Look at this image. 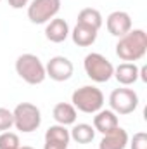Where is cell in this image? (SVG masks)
<instances>
[{"label":"cell","instance_id":"cell-1","mask_svg":"<svg viewBox=\"0 0 147 149\" xmlns=\"http://www.w3.org/2000/svg\"><path fill=\"white\" fill-rule=\"evenodd\" d=\"M147 52V33L144 30H130L126 35L119 37L116 43V56L125 63L140 61Z\"/></svg>","mask_w":147,"mask_h":149},{"label":"cell","instance_id":"cell-2","mask_svg":"<svg viewBox=\"0 0 147 149\" xmlns=\"http://www.w3.org/2000/svg\"><path fill=\"white\" fill-rule=\"evenodd\" d=\"M71 102H73L74 109L78 111L87 113V114H95L104 106V94L101 92V88L94 85H83L73 92Z\"/></svg>","mask_w":147,"mask_h":149},{"label":"cell","instance_id":"cell-3","mask_svg":"<svg viewBox=\"0 0 147 149\" xmlns=\"http://www.w3.org/2000/svg\"><path fill=\"white\" fill-rule=\"evenodd\" d=\"M16 73L28 85H40L45 78V66L35 54H21L16 61Z\"/></svg>","mask_w":147,"mask_h":149},{"label":"cell","instance_id":"cell-4","mask_svg":"<svg viewBox=\"0 0 147 149\" xmlns=\"http://www.w3.org/2000/svg\"><path fill=\"white\" fill-rule=\"evenodd\" d=\"M14 127L23 134H31L42 125V113L31 102H19L14 111Z\"/></svg>","mask_w":147,"mask_h":149},{"label":"cell","instance_id":"cell-5","mask_svg":"<svg viewBox=\"0 0 147 149\" xmlns=\"http://www.w3.org/2000/svg\"><path fill=\"white\" fill-rule=\"evenodd\" d=\"M83 68H85V73L87 76L95 81V83H106L112 78L114 73V66L109 59L99 52H92L85 57L83 61Z\"/></svg>","mask_w":147,"mask_h":149},{"label":"cell","instance_id":"cell-6","mask_svg":"<svg viewBox=\"0 0 147 149\" xmlns=\"http://www.w3.org/2000/svg\"><path fill=\"white\" fill-rule=\"evenodd\" d=\"M61 10V0H31L28 3V19L33 24H45Z\"/></svg>","mask_w":147,"mask_h":149},{"label":"cell","instance_id":"cell-7","mask_svg":"<svg viewBox=\"0 0 147 149\" xmlns=\"http://www.w3.org/2000/svg\"><path fill=\"white\" fill-rule=\"evenodd\" d=\"M109 106L116 114H130L139 106V95L133 88H114L109 95Z\"/></svg>","mask_w":147,"mask_h":149},{"label":"cell","instance_id":"cell-8","mask_svg":"<svg viewBox=\"0 0 147 149\" xmlns=\"http://www.w3.org/2000/svg\"><path fill=\"white\" fill-rule=\"evenodd\" d=\"M73 71H74V66L73 63L64 57V56H55L52 57L47 66H45V73L50 80L54 81H66L73 76Z\"/></svg>","mask_w":147,"mask_h":149},{"label":"cell","instance_id":"cell-9","mask_svg":"<svg viewBox=\"0 0 147 149\" xmlns=\"http://www.w3.org/2000/svg\"><path fill=\"white\" fill-rule=\"evenodd\" d=\"M106 26L112 37H123L132 30V17L125 10H114L106 19Z\"/></svg>","mask_w":147,"mask_h":149},{"label":"cell","instance_id":"cell-10","mask_svg":"<svg viewBox=\"0 0 147 149\" xmlns=\"http://www.w3.org/2000/svg\"><path fill=\"white\" fill-rule=\"evenodd\" d=\"M45 37H47L49 42H52V43L64 42L66 38L69 37V26H68V23L64 19H61V17L50 19L47 23V26H45Z\"/></svg>","mask_w":147,"mask_h":149},{"label":"cell","instance_id":"cell-11","mask_svg":"<svg viewBox=\"0 0 147 149\" xmlns=\"http://www.w3.org/2000/svg\"><path fill=\"white\" fill-rule=\"evenodd\" d=\"M128 134L125 128L121 127H116L114 130H111L107 134H104L99 149H125L128 146Z\"/></svg>","mask_w":147,"mask_h":149},{"label":"cell","instance_id":"cell-12","mask_svg":"<svg viewBox=\"0 0 147 149\" xmlns=\"http://www.w3.org/2000/svg\"><path fill=\"white\" fill-rule=\"evenodd\" d=\"M116 127H119V121H118V114L111 109H101V111L95 113L94 116V128L95 132H101L102 135L107 134L111 130H114Z\"/></svg>","mask_w":147,"mask_h":149},{"label":"cell","instance_id":"cell-13","mask_svg":"<svg viewBox=\"0 0 147 149\" xmlns=\"http://www.w3.org/2000/svg\"><path fill=\"white\" fill-rule=\"evenodd\" d=\"M112 76L118 80L119 85H133L139 80V66L135 63H121L118 68H114Z\"/></svg>","mask_w":147,"mask_h":149},{"label":"cell","instance_id":"cell-14","mask_svg":"<svg viewBox=\"0 0 147 149\" xmlns=\"http://www.w3.org/2000/svg\"><path fill=\"white\" fill-rule=\"evenodd\" d=\"M71 38H73L74 45H78V47H90L97 40V30L76 23V26L71 31Z\"/></svg>","mask_w":147,"mask_h":149},{"label":"cell","instance_id":"cell-15","mask_svg":"<svg viewBox=\"0 0 147 149\" xmlns=\"http://www.w3.org/2000/svg\"><path fill=\"white\" fill-rule=\"evenodd\" d=\"M52 116L57 121V125L68 127V125H74L76 123V109L73 104L69 102H59L54 106L52 109Z\"/></svg>","mask_w":147,"mask_h":149},{"label":"cell","instance_id":"cell-16","mask_svg":"<svg viewBox=\"0 0 147 149\" xmlns=\"http://www.w3.org/2000/svg\"><path fill=\"white\" fill-rule=\"evenodd\" d=\"M69 137L78 144H90L95 137V128L88 123H74V127L69 130Z\"/></svg>","mask_w":147,"mask_h":149},{"label":"cell","instance_id":"cell-17","mask_svg":"<svg viewBox=\"0 0 147 149\" xmlns=\"http://www.w3.org/2000/svg\"><path fill=\"white\" fill-rule=\"evenodd\" d=\"M78 23H80V24H85V26H90V28H94V30L99 31L104 21H102V14H101L97 9L85 7V9H81L80 14H78Z\"/></svg>","mask_w":147,"mask_h":149},{"label":"cell","instance_id":"cell-18","mask_svg":"<svg viewBox=\"0 0 147 149\" xmlns=\"http://www.w3.org/2000/svg\"><path fill=\"white\" fill-rule=\"evenodd\" d=\"M45 141H57V142L69 144V141H71L69 130L66 127H62V125H52L45 132Z\"/></svg>","mask_w":147,"mask_h":149},{"label":"cell","instance_id":"cell-19","mask_svg":"<svg viewBox=\"0 0 147 149\" xmlns=\"http://www.w3.org/2000/svg\"><path fill=\"white\" fill-rule=\"evenodd\" d=\"M19 135L14 132H2L0 134V149H19Z\"/></svg>","mask_w":147,"mask_h":149},{"label":"cell","instance_id":"cell-20","mask_svg":"<svg viewBox=\"0 0 147 149\" xmlns=\"http://www.w3.org/2000/svg\"><path fill=\"white\" fill-rule=\"evenodd\" d=\"M10 127H14L12 111H9L7 108H0V134L10 130Z\"/></svg>","mask_w":147,"mask_h":149},{"label":"cell","instance_id":"cell-21","mask_svg":"<svg viewBox=\"0 0 147 149\" xmlns=\"http://www.w3.org/2000/svg\"><path fill=\"white\" fill-rule=\"evenodd\" d=\"M130 148L132 149H147V135L144 132H137L132 141H130Z\"/></svg>","mask_w":147,"mask_h":149},{"label":"cell","instance_id":"cell-22","mask_svg":"<svg viewBox=\"0 0 147 149\" xmlns=\"http://www.w3.org/2000/svg\"><path fill=\"white\" fill-rule=\"evenodd\" d=\"M69 144H64V142H57V141H45L43 149H68Z\"/></svg>","mask_w":147,"mask_h":149},{"label":"cell","instance_id":"cell-23","mask_svg":"<svg viewBox=\"0 0 147 149\" xmlns=\"http://www.w3.org/2000/svg\"><path fill=\"white\" fill-rule=\"evenodd\" d=\"M9 2V5L12 7V9H23V7H26L31 0H7Z\"/></svg>","mask_w":147,"mask_h":149},{"label":"cell","instance_id":"cell-24","mask_svg":"<svg viewBox=\"0 0 147 149\" xmlns=\"http://www.w3.org/2000/svg\"><path fill=\"white\" fill-rule=\"evenodd\" d=\"M19 149H35V148H31V146H23V148H19Z\"/></svg>","mask_w":147,"mask_h":149},{"label":"cell","instance_id":"cell-25","mask_svg":"<svg viewBox=\"0 0 147 149\" xmlns=\"http://www.w3.org/2000/svg\"><path fill=\"white\" fill-rule=\"evenodd\" d=\"M0 2H2V0H0Z\"/></svg>","mask_w":147,"mask_h":149}]
</instances>
